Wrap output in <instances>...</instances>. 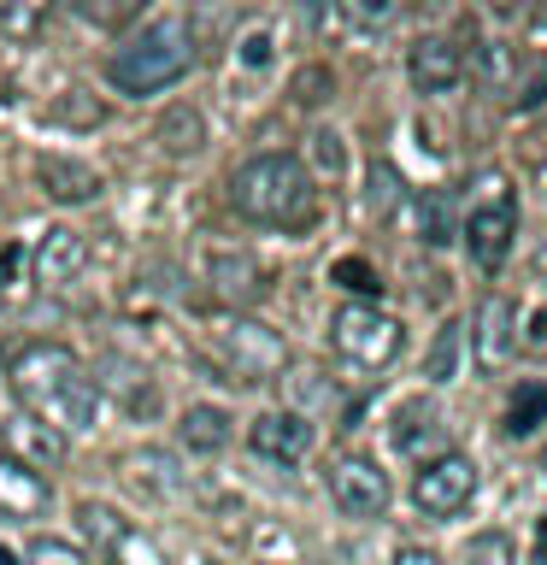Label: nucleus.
I'll use <instances>...</instances> for the list:
<instances>
[{
	"instance_id": "obj_1",
	"label": "nucleus",
	"mask_w": 547,
	"mask_h": 565,
	"mask_svg": "<svg viewBox=\"0 0 547 565\" xmlns=\"http://www.w3.org/2000/svg\"><path fill=\"white\" fill-rule=\"evenodd\" d=\"M7 383L24 413H35L42 424H53L60 436L95 430L100 418V383L83 371V360L60 342H30L24 353H12Z\"/></svg>"
},
{
	"instance_id": "obj_2",
	"label": "nucleus",
	"mask_w": 547,
	"mask_h": 565,
	"mask_svg": "<svg viewBox=\"0 0 547 565\" xmlns=\"http://www.w3.org/2000/svg\"><path fill=\"white\" fill-rule=\"evenodd\" d=\"M229 206L254 224L300 230L318 206V189H312V171L294 153H259L229 177Z\"/></svg>"
},
{
	"instance_id": "obj_3",
	"label": "nucleus",
	"mask_w": 547,
	"mask_h": 565,
	"mask_svg": "<svg viewBox=\"0 0 547 565\" xmlns=\"http://www.w3.org/2000/svg\"><path fill=\"white\" fill-rule=\"evenodd\" d=\"M194 65V35L183 18H159L136 35V42H124L112 60H106V77H112L118 95H159V88L183 83Z\"/></svg>"
},
{
	"instance_id": "obj_4",
	"label": "nucleus",
	"mask_w": 547,
	"mask_h": 565,
	"mask_svg": "<svg viewBox=\"0 0 547 565\" xmlns=\"http://www.w3.org/2000/svg\"><path fill=\"white\" fill-rule=\"evenodd\" d=\"M330 342H335V353H342L347 365L388 371V365L400 360V348H406V330H400V318H388L383 307L353 300V307H342V312L330 318Z\"/></svg>"
},
{
	"instance_id": "obj_5",
	"label": "nucleus",
	"mask_w": 547,
	"mask_h": 565,
	"mask_svg": "<svg viewBox=\"0 0 547 565\" xmlns=\"http://www.w3.org/2000/svg\"><path fill=\"white\" fill-rule=\"evenodd\" d=\"M459 236H465L471 259L483 271H501L512 254V236H518V201H512L506 177H483V194L471 201V212L459 218Z\"/></svg>"
},
{
	"instance_id": "obj_6",
	"label": "nucleus",
	"mask_w": 547,
	"mask_h": 565,
	"mask_svg": "<svg viewBox=\"0 0 547 565\" xmlns=\"http://www.w3.org/2000/svg\"><path fill=\"white\" fill-rule=\"evenodd\" d=\"M218 353H224V383H265L289 365V348H282L277 330L254 324V318H229L218 330Z\"/></svg>"
},
{
	"instance_id": "obj_7",
	"label": "nucleus",
	"mask_w": 547,
	"mask_h": 565,
	"mask_svg": "<svg viewBox=\"0 0 547 565\" xmlns=\"http://www.w3.org/2000/svg\"><path fill=\"white\" fill-rule=\"evenodd\" d=\"M476 494V459L471 454H441L412 477V507L423 519H459Z\"/></svg>"
},
{
	"instance_id": "obj_8",
	"label": "nucleus",
	"mask_w": 547,
	"mask_h": 565,
	"mask_svg": "<svg viewBox=\"0 0 547 565\" xmlns=\"http://www.w3.org/2000/svg\"><path fill=\"white\" fill-rule=\"evenodd\" d=\"M330 501L347 512V519H383L388 507V471L365 454H342L330 466Z\"/></svg>"
},
{
	"instance_id": "obj_9",
	"label": "nucleus",
	"mask_w": 547,
	"mask_h": 565,
	"mask_svg": "<svg viewBox=\"0 0 547 565\" xmlns=\"http://www.w3.org/2000/svg\"><path fill=\"white\" fill-rule=\"evenodd\" d=\"M406 77H412L418 95H453L465 83V53H459L448 35H423L406 53Z\"/></svg>"
},
{
	"instance_id": "obj_10",
	"label": "nucleus",
	"mask_w": 547,
	"mask_h": 565,
	"mask_svg": "<svg viewBox=\"0 0 547 565\" xmlns=\"http://www.w3.org/2000/svg\"><path fill=\"white\" fill-rule=\"evenodd\" d=\"M47 501H53L47 477L30 471L24 459L0 454V519L7 524H35V519H47Z\"/></svg>"
},
{
	"instance_id": "obj_11",
	"label": "nucleus",
	"mask_w": 547,
	"mask_h": 565,
	"mask_svg": "<svg viewBox=\"0 0 547 565\" xmlns=\"http://www.w3.org/2000/svg\"><path fill=\"white\" fill-rule=\"evenodd\" d=\"M83 265H88V242H83V230H71V224L42 230V242H35V254H30V271H35V282H47V289L77 282Z\"/></svg>"
},
{
	"instance_id": "obj_12",
	"label": "nucleus",
	"mask_w": 547,
	"mask_h": 565,
	"mask_svg": "<svg viewBox=\"0 0 547 565\" xmlns=\"http://www.w3.org/2000/svg\"><path fill=\"white\" fill-rule=\"evenodd\" d=\"M247 441H254V454L294 466V459H307V454H312V424L282 406V413H259L254 424H247Z\"/></svg>"
},
{
	"instance_id": "obj_13",
	"label": "nucleus",
	"mask_w": 547,
	"mask_h": 565,
	"mask_svg": "<svg viewBox=\"0 0 547 565\" xmlns=\"http://www.w3.org/2000/svg\"><path fill=\"white\" fill-rule=\"evenodd\" d=\"M512 353H518V307L506 295H489L483 312H476V365L501 371Z\"/></svg>"
},
{
	"instance_id": "obj_14",
	"label": "nucleus",
	"mask_w": 547,
	"mask_h": 565,
	"mask_svg": "<svg viewBox=\"0 0 547 565\" xmlns=\"http://www.w3.org/2000/svg\"><path fill=\"white\" fill-rule=\"evenodd\" d=\"M35 177H42V194L60 206H88L100 194V171L83 166V159H65V153H47L42 166H35Z\"/></svg>"
},
{
	"instance_id": "obj_15",
	"label": "nucleus",
	"mask_w": 547,
	"mask_h": 565,
	"mask_svg": "<svg viewBox=\"0 0 547 565\" xmlns=\"http://www.w3.org/2000/svg\"><path fill=\"white\" fill-rule=\"evenodd\" d=\"M7 441H12V459H24L30 471H53L65 459V436L53 430V424H42L35 413H12L7 418Z\"/></svg>"
},
{
	"instance_id": "obj_16",
	"label": "nucleus",
	"mask_w": 547,
	"mask_h": 565,
	"mask_svg": "<svg viewBox=\"0 0 547 565\" xmlns=\"http://www.w3.org/2000/svg\"><path fill=\"white\" fill-rule=\"evenodd\" d=\"M395 448H400L406 459H423V466H430V459H441V454H453L448 436H441V418H436L423 401H412V406H400V413H395Z\"/></svg>"
},
{
	"instance_id": "obj_17",
	"label": "nucleus",
	"mask_w": 547,
	"mask_h": 565,
	"mask_svg": "<svg viewBox=\"0 0 547 565\" xmlns=\"http://www.w3.org/2000/svg\"><path fill=\"white\" fill-rule=\"evenodd\" d=\"M412 212H418V242L423 247L459 242V194L453 189H423Z\"/></svg>"
},
{
	"instance_id": "obj_18",
	"label": "nucleus",
	"mask_w": 547,
	"mask_h": 565,
	"mask_svg": "<svg viewBox=\"0 0 547 565\" xmlns=\"http://www.w3.org/2000/svg\"><path fill=\"white\" fill-rule=\"evenodd\" d=\"M176 436H183L189 454H218L229 441V413H224V406H212V401H201V406H189V413H183Z\"/></svg>"
},
{
	"instance_id": "obj_19",
	"label": "nucleus",
	"mask_w": 547,
	"mask_h": 565,
	"mask_svg": "<svg viewBox=\"0 0 547 565\" xmlns=\"http://www.w3.org/2000/svg\"><path fill=\"white\" fill-rule=\"evenodd\" d=\"M212 282L229 300H254L265 295V265L254 254H212Z\"/></svg>"
},
{
	"instance_id": "obj_20",
	"label": "nucleus",
	"mask_w": 547,
	"mask_h": 565,
	"mask_svg": "<svg viewBox=\"0 0 547 565\" xmlns=\"http://www.w3.org/2000/svg\"><path fill=\"white\" fill-rule=\"evenodd\" d=\"M47 18H53V0H0V35H12V42L42 35Z\"/></svg>"
},
{
	"instance_id": "obj_21",
	"label": "nucleus",
	"mask_w": 547,
	"mask_h": 565,
	"mask_svg": "<svg viewBox=\"0 0 547 565\" xmlns=\"http://www.w3.org/2000/svg\"><path fill=\"white\" fill-rule=\"evenodd\" d=\"M77 530H83L95 547H106V554H118V542L130 536V524H124L112 507H100V501H83V507H77Z\"/></svg>"
},
{
	"instance_id": "obj_22",
	"label": "nucleus",
	"mask_w": 547,
	"mask_h": 565,
	"mask_svg": "<svg viewBox=\"0 0 547 565\" xmlns=\"http://www.w3.org/2000/svg\"><path fill=\"white\" fill-rule=\"evenodd\" d=\"M159 141H165V153H194L206 141V124L194 106H171L165 118H159Z\"/></svg>"
},
{
	"instance_id": "obj_23",
	"label": "nucleus",
	"mask_w": 547,
	"mask_h": 565,
	"mask_svg": "<svg viewBox=\"0 0 547 565\" xmlns=\"http://www.w3.org/2000/svg\"><path fill=\"white\" fill-rule=\"evenodd\" d=\"M465 324H441L436 330V342H430V353H423V377L430 383H453L459 377V348H465V335H459Z\"/></svg>"
},
{
	"instance_id": "obj_24",
	"label": "nucleus",
	"mask_w": 547,
	"mask_h": 565,
	"mask_svg": "<svg viewBox=\"0 0 547 565\" xmlns=\"http://www.w3.org/2000/svg\"><path fill=\"white\" fill-rule=\"evenodd\" d=\"M130 471H136L148 489H159V494H183V489H189V477L176 471V459L159 454V448H141V454L130 459Z\"/></svg>"
},
{
	"instance_id": "obj_25",
	"label": "nucleus",
	"mask_w": 547,
	"mask_h": 565,
	"mask_svg": "<svg viewBox=\"0 0 547 565\" xmlns=\"http://www.w3.org/2000/svg\"><path fill=\"white\" fill-rule=\"evenodd\" d=\"M541 424H547V388L541 383H524L518 401H512V413H506V436L524 441V436H536Z\"/></svg>"
},
{
	"instance_id": "obj_26",
	"label": "nucleus",
	"mask_w": 547,
	"mask_h": 565,
	"mask_svg": "<svg viewBox=\"0 0 547 565\" xmlns=\"http://www.w3.org/2000/svg\"><path fill=\"white\" fill-rule=\"evenodd\" d=\"M141 7H148V0H71V12H77L88 30H124Z\"/></svg>"
},
{
	"instance_id": "obj_27",
	"label": "nucleus",
	"mask_w": 547,
	"mask_h": 565,
	"mask_svg": "<svg viewBox=\"0 0 547 565\" xmlns=\"http://www.w3.org/2000/svg\"><path fill=\"white\" fill-rule=\"evenodd\" d=\"M100 118H106V106L88 95V88H65V95L47 106V124H77V130H95Z\"/></svg>"
},
{
	"instance_id": "obj_28",
	"label": "nucleus",
	"mask_w": 547,
	"mask_h": 565,
	"mask_svg": "<svg viewBox=\"0 0 547 565\" xmlns=\"http://www.w3.org/2000/svg\"><path fill=\"white\" fill-rule=\"evenodd\" d=\"M465 565H518V542L506 530H476L465 542Z\"/></svg>"
},
{
	"instance_id": "obj_29",
	"label": "nucleus",
	"mask_w": 547,
	"mask_h": 565,
	"mask_svg": "<svg viewBox=\"0 0 547 565\" xmlns=\"http://www.w3.org/2000/svg\"><path fill=\"white\" fill-rule=\"evenodd\" d=\"M406 0H342V12H347V24H360V30H388L400 18Z\"/></svg>"
},
{
	"instance_id": "obj_30",
	"label": "nucleus",
	"mask_w": 547,
	"mask_h": 565,
	"mask_svg": "<svg viewBox=\"0 0 547 565\" xmlns=\"http://www.w3.org/2000/svg\"><path fill=\"white\" fill-rule=\"evenodd\" d=\"M289 95H294V106H324L335 95V77H330L324 65H307V71H294Z\"/></svg>"
},
{
	"instance_id": "obj_31",
	"label": "nucleus",
	"mask_w": 547,
	"mask_h": 565,
	"mask_svg": "<svg viewBox=\"0 0 547 565\" xmlns=\"http://www.w3.org/2000/svg\"><path fill=\"white\" fill-rule=\"evenodd\" d=\"M24 565H88V554H83V547H71V542H60V536H35Z\"/></svg>"
},
{
	"instance_id": "obj_32",
	"label": "nucleus",
	"mask_w": 547,
	"mask_h": 565,
	"mask_svg": "<svg viewBox=\"0 0 547 565\" xmlns=\"http://www.w3.org/2000/svg\"><path fill=\"white\" fill-rule=\"evenodd\" d=\"M312 166L324 171V177H342L347 171V148H342V136H335V130H312Z\"/></svg>"
},
{
	"instance_id": "obj_33",
	"label": "nucleus",
	"mask_w": 547,
	"mask_h": 565,
	"mask_svg": "<svg viewBox=\"0 0 547 565\" xmlns=\"http://www.w3.org/2000/svg\"><path fill=\"white\" fill-rule=\"evenodd\" d=\"M330 277H335V282H347V289H353V295H377V289H383V277H377V271H371V265H365V259H342V265H335V271H330Z\"/></svg>"
},
{
	"instance_id": "obj_34",
	"label": "nucleus",
	"mask_w": 547,
	"mask_h": 565,
	"mask_svg": "<svg viewBox=\"0 0 547 565\" xmlns=\"http://www.w3.org/2000/svg\"><path fill=\"white\" fill-rule=\"evenodd\" d=\"M24 247H0V300H7V289H18V277H24Z\"/></svg>"
},
{
	"instance_id": "obj_35",
	"label": "nucleus",
	"mask_w": 547,
	"mask_h": 565,
	"mask_svg": "<svg viewBox=\"0 0 547 565\" xmlns=\"http://www.w3.org/2000/svg\"><path fill=\"white\" fill-rule=\"evenodd\" d=\"M371 206H377V212L395 206V171H388V166L371 171Z\"/></svg>"
},
{
	"instance_id": "obj_36",
	"label": "nucleus",
	"mask_w": 547,
	"mask_h": 565,
	"mask_svg": "<svg viewBox=\"0 0 547 565\" xmlns=\"http://www.w3.org/2000/svg\"><path fill=\"white\" fill-rule=\"evenodd\" d=\"M483 71H489V83H506V71H512V47H506V42H489V47H483Z\"/></svg>"
},
{
	"instance_id": "obj_37",
	"label": "nucleus",
	"mask_w": 547,
	"mask_h": 565,
	"mask_svg": "<svg viewBox=\"0 0 547 565\" xmlns=\"http://www.w3.org/2000/svg\"><path fill=\"white\" fill-rule=\"evenodd\" d=\"M242 60H247V65H265V60H271V30H247Z\"/></svg>"
},
{
	"instance_id": "obj_38",
	"label": "nucleus",
	"mask_w": 547,
	"mask_h": 565,
	"mask_svg": "<svg viewBox=\"0 0 547 565\" xmlns=\"http://www.w3.org/2000/svg\"><path fill=\"white\" fill-rule=\"evenodd\" d=\"M395 565H441V554H430V547H400Z\"/></svg>"
},
{
	"instance_id": "obj_39",
	"label": "nucleus",
	"mask_w": 547,
	"mask_h": 565,
	"mask_svg": "<svg viewBox=\"0 0 547 565\" xmlns=\"http://www.w3.org/2000/svg\"><path fill=\"white\" fill-rule=\"evenodd\" d=\"M489 7H494V12H518L524 0H489Z\"/></svg>"
},
{
	"instance_id": "obj_40",
	"label": "nucleus",
	"mask_w": 547,
	"mask_h": 565,
	"mask_svg": "<svg viewBox=\"0 0 547 565\" xmlns=\"http://www.w3.org/2000/svg\"><path fill=\"white\" fill-rule=\"evenodd\" d=\"M0 565H12V554H0Z\"/></svg>"
},
{
	"instance_id": "obj_41",
	"label": "nucleus",
	"mask_w": 547,
	"mask_h": 565,
	"mask_svg": "<svg viewBox=\"0 0 547 565\" xmlns=\"http://www.w3.org/2000/svg\"><path fill=\"white\" fill-rule=\"evenodd\" d=\"M206 565H218V559H206Z\"/></svg>"
}]
</instances>
